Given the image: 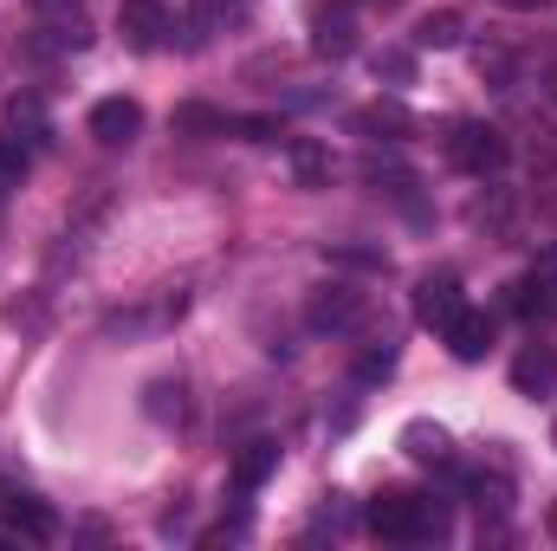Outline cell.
Listing matches in <instances>:
<instances>
[{"instance_id":"cell-22","label":"cell","mask_w":557,"mask_h":551,"mask_svg":"<svg viewBox=\"0 0 557 551\" xmlns=\"http://www.w3.org/2000/svg\"><path fill=\"white\" fill-rule=\"evenodd\" d=\"M175 131H227V118L208 111V105H182V111H175Z\"/></svg>"},{"instance_id":"cell-12","label":"cell","mask_w":557,"mask_h":551,"mask_svg":"<svg viewBox=\"0 0 557 551\" xmlns=\"http://www.w3.org/2000/svg\"><path fill=\"white\" fill-rule=\"evenodd\" d=\"M0 131H7L13 143H26V149H39V143H46V105H39L33 91L7 98V118H0Z\"/></svg>"},{"instance_id":"cell-17","label":"cell","mask_w":557,"mask_h":551,"mask_svg":"<svg viewBox=\"0 0 557 551\" xmlns=\"http://www.w3.org/2000/svg\"><path fill=\"white\" fill-rule=\"evenodd\" d=\"M311 52H318V59H350V52H357V26H350L344 13H337V20H318Z\"/></svg>"},{"instance_id":"cell-23","label":"cell","mask_w":557,"mask_h":551,"mask_svg":"<svg viewBox=\"0 0 557 551\" xmlns=\"http://www.w3.org/2000/svg\"><path fill=\"white\" fill-rule=\"evenodd\" d=\"M227 131H240L247 143H273V137H285V131H278V118H227Z\"/></svg>"},{"instance_id":"cell-15","label":"cell","mask_w":557,"mask_h":551,"mask_svg":"<svg viewBox=\"0 0 557 551\" xmlns=\"http://www.w3.org/2000/svg\"><path fill=\"white\" fill-rule=\"evenodd\" d=\"M273 467H278V448L273 441H253V448L234 461V493H260V487L273 480Z\"/></svg>"},{"instance_id":"cell-27","label":"cell","mask_w":557,"mask_h":551,"mask_svg":"<svg viewBox=\"0 0 557 551\" xmlns=\"http://www.w3.org/2000/svg\"><path fill=\"white\" fill-rule=\"evenodd\" d=\"M552 98H557V72H552Z\"/></svg>"},{"instance_id":"cell-14","label":"cell","mask_w":557,"mask_h":551,"mask_svg":"<svg viewBox=\"0 0 557 551\" xmlns=\"http://www.w3.org/2000/svg\"><path fill=\"white\" fill-rule=\"evenodd\" d=\"M33 13L52 26V39H59V46H85V39H91V26H85V7H78V0H33Z\"/></svg>"},{"instance_id":"cell-20","label":"cell","mask_w":557,"mask_h":551,"mask_svg":"<svg viewBox=\"0 0 557 551\" xmlns=\"http://www.w3.org/2000/svg\"><path fill=\"white\" fill-rule=\"evenodd\" d=\"M149 415L156 421H182V383H149Z\"/></svg>"},{"instance_id":"cell-11","label":"cell","mask_w":557,"mask_h":551,"mask_svg":"<svg viewBox=\"0 0 557 551\" xmlns=\"http://www.w3.org/2000/svg\"><path fill=\"white\" fill-rule=\"evenodd\" d=\"M441 338H447V351H454L460 364H480V357H486V344H493V318H486V311H460Z\"/></svg>"},{"instance_id":"cell-6","label":"cell","mask_w":557,"mask_h":551,"mask_svg":"<svg viewBox=\"0 0 557 551\" xmlns=\"http://www.w3.org/2000/svg\"><path fill=\"white\" fill-rule=\"evenodd\" d=\"M525 318H557V247H545L532 260V273L519 279V298H512Z\"/></svg>"},{"instance_id":"cell-26","label":"cell","mask_w":557,"mask_h":551,"mask_svg":"<svg viewBox=\"0 0 557 551\" xmlns=\"http://www.w3.org/2000/svg\"><path fill=\"white\" fill-rule=\"evenodd\" d=\"M499 7H519V13H532V7H545V0H499Z\"/></svg>"},{"instance_id":"cell-18","label":"cell","mask_w":557,"mask_h":551,"mask_svg":"<svg viewBox=\"0 0 557 551\" xmlns=\"http://www.w3.org/2000/svg\"><path fill=\"white\" fill-rule=\"evenodd\" d=\"M416 46H434V52H447V46H460V13L454 7H441V13H428L416 26Z\"/></svg>"},{"instance_id":"cell-21","label":"cell","mask_w":557,"mask_h":551,"mask_svg":"<svg viewBox=\"0 0 557 551\" xmlns=\"http://www.w3.org/2000/svg\"><path fill=\"white\" fill-rule=\"evenodd\" d=\"M389 370H396V351H389V344H376V351L357 357V383H383Z\"/></svg>"},{"instance_id":"cell-19","label":"cell","mask_w":557,"mask_h":551,"mask_svg":"<svg viewBox=\"0 0 557 551\" xmlns=\"http://www.w3.org/2000/svg\"><path fill=\"white\" fill-rule=\"evenodd\" d=\"M370 65H376V78H389V85H409V78H416V52H409V46H383Z\"/></svg>"},{"instance_id":"cell-3","label":"cell","mask_w":557,"mask_h":551,"mask_svg":"<svg viewBox=\"0 0 557 551\" xmlns=\"http://www.w3.org/2000/svg\"><path fill=\"white\" fill-rule=\"evenodd\" d=\"M460 311H467L460 273H428V279L416 285V325H421V331H447Z\"/></svg>"},{"instance_id":"cell-1","label":"cell","mask_w":557,"mask_h":551,"mask_svg":"<svg viewBox=\"0 0 557 551\" xmlns=\"http://www.w3.org/2000/svg\"><path fill=\"white\" fill-rule=\"evenodd\" d=\"M447 526V513L434 500H416V493H383L370 500V532L376 539H396V546H416V539H434Z\"/></svg>"},{"instance_id":"cell-4","label":"cell","mask_w":557,"mask_h":551,"mask_svg":"<svg viewBox=\"0 0 557 551\" xmlns=\"http://www.w3.org/2000/svg\"><path fill=\"white\" fill-rule=\"evenodd\" d=\"M305 318H311V331H357L363 325V292H350V285H324V292H311V305H305Z\"/></svg>"},{"instance_id":"cell-25","label":"cell","mask_w":557,"mask_h":551,"mask_svg":"<svg viewBox=\"0 0 557 551\" xmlns=\"http://www.w3.org/2000/svg\"><path fill=\"white\" fill-rule=\"evenodd\" d=\"M506 72H512V65H506V52H480V78H493V85H506Z\"/></svg>"},{"instance_id":"cell-10","label":"cell","mask_w":557,"mask_h":551,"mask_svg":"<svg viewBox=\"0 0 557 551\" xmlns=\"http://www.w3.org/2000/svg\"><path fill=\"white\" fill-rule=\"evenodd\" d=\"M357 131L363 137H383V143H403V137H416V111L396 105V98H376V105L357 111Z\"/></svg>"},{"instance_id":"cell-7","label":"cell","mask_w":557,"mask_h":551,"mask_svg":"<svg viewBox=\"0 0 557 551\" xmlns=\"http://www.w3.org/2000/svg\"><path fill=\"white\" fill-rule=\"evenodd\" d=\"M137 131H143V105L137 98H98V105H91V137L98 143L117 149V143H131Z\"/></svg>"},{"instance_id":"cell-13","label":"cell","mask_w":557,"mask_h":551,"mask_svg":"<svg viewBox=\"0 0 557 551\" xmlns=\"http://www.w3.org/2000/svg\"><path fill=\"white\" fill-rule=\"evenodd\" d=\"M403 454L421 461V467H441V461L454 454V434H447L441 421H409V428H403Z\"/></svg>"},{"instance_id":"cell-5","label":"cell","mask_w":557,"mask_h":551,"mask_svg":"<svg viewBox=\"0 0 557 551\" xmlns=\"http://www.w3.org/2000/svg\"><path fill=\"white\" fill-rule=\"evenodd\" d=\"M117 33H124L131 52H156L169 39V7L162 0H124L117 7Z\"/></svg>"},{"instance_id":"cell-2","label":"cell","mask_w":557,"mask_h":551,"mask_svg":"<svg viewBox=\"0 0 557 551\" xmlns=\"http://www.w3.org/2000/svg\"><path fill=\"white\" fill-rule=\"evenodd\" d=\"M447 156H454L467 175H499V169H506V156H512V143H506L499 124H460L454 143H447Z\"/></svg>"},{"instance_id":"cell-8","label":"cell","mask_w":557,"mask_h":551,"mask_svg":"<svg viewBox=\"0 0 557 551\" xmlns=\"http://www.w3.org/2000/svg\"><path fill=\"white\" fill-rule=\"evenodd\" d=\"M0 513H7V526H13L20 539H33V546H46V539H59V519H52V506H46V500H26V493H7V500H0Z\"/></svg>"},{"instance_id":"cell-9","label":"cell","mask_w":557,"mask_h":551,"mask_svg":"<svg viewBox=\"0 0 557 551\" xmlns=\"http://www.w3.org/2000/svg\"><path fill=\"white\" fill-rule=\"evenodd\" d=\"M512 390L519 396H552L557 390V351L552 344H532V351L512 357Z\"/></svg>"},{"instance_id":"cell-28","label":"cell","mask_w":557,"mask_h":551,"mask_svg":"<svg viewBox=\"0 0 557 551\" xmlns=\"http://www.w3.org/2000/svg\"><path fill=\"white\" fill-rule=\"evenodd\" d=\"M552 448H557V428H552Z\"/></svg>"},{"instance_id":"cell-16","label":"cell","mask_w":557,"mask_h":551,"mask_svg":"<svg viewBox=\"0 0 557 551\" xmlns=\"http://www.w3.org/2000/svg\"><path fill=\"white\" fill-rule=\"evenodd\" d=\"M292 175L305 188H331V149L311 143V137H292Z\"/></svg>"},{"instance_id":"cell-24","label":"cell","mask_w":557,"mask_h":551,"mask_svg":"<svg viewBox=\"0 0 557 551\" xmlns=\"http://www.w3.org/2000/svg\"><path fill=\"white\" fill-rule=\"evenodd\" d=\"M26 162H33V149H26V143H13L7 131H0V169H7V175H20Z\"/></svg>"}]
</instances>
